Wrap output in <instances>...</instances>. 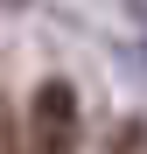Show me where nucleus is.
I'll return each mask as SVG.
<instances>
[{
    "label": "nucleus",
    "mask_w": 147,
    "mask_h": 154,
    "mask_svg": "<svg viewBox=\"0 0 147 154\" xmlns=\"http://www.w3.org/2000/svg\"><path fill=\"white\" fill-rule=\"evenodd\" d=\"M0 154H14V126H7V98H0Z\"/></svg>",
    "instance_id": "obj_2"
},
{
    "label": "nucleus",
    "mask_w": 147,
    "mask_h": 154,
    "mask_svg": "<svg viewBox=\"0 0 147 154\" xmlns=\"http://www.w3.org/2000/svg\"><path fill=\"white\" fill-rule=\"evenodd\" d=\"M28 154H77V91L63 77L35 84L28 98Z\"/></svg>",
    "instance_id": "obj_1"
}]
</instances>
